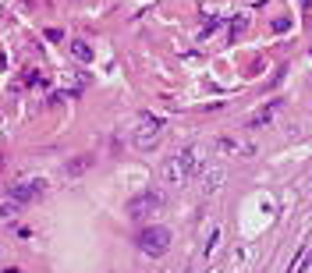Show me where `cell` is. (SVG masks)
I'll list each match as a JSON object with an SVG mask.
<instances>
[{
  "instance_id": "obj_1",
  "label": "cell",
  "mask_w": 312,
  "mask_h": 273,
  "mask_svg": "<svg viewBox=\"0 0 312 273\" xmlns=\"http://www.w3.org/2000/svg\"><path fill=\"white\" fill-rule=\"evenodd\" d=\"M139 249L146 252V256H163L167 249H170V231L167 227H160V224H149V227H142L139 231Z\"/></svg>"
},
{
  "instance_id": "obj_2",
  "label": "cell",
  "mask_w": 312,
  "mask_h": 273,
  "mask_svg": "<svg viewBox=\"0 0 312 273\" xmlns=\"http://www.w3.org/2000/svg\"><path fill=\"white\" fill-rule=\"evenodd\" d=\"M160 206H163V195H160V192H142V195L128 199V216H132V220H146Z\"/></svg>"
},
{
  "instance_id": "obj_4",
  "label": "cell",
  "mask_w": 312,
  "mask_h": 273,
  "mask_svg": "<svg viewBox=\"0 0 312 273\" xmlns=\"http://www.w3.org/2000/svg\"><path fill=\"white\" fill-rule=\"evenodd\" d=\"M71 54H75L78 61H92V50H89L85 39H71Z\"/></svg>"
},
{
  "instance_id": "obj_5",
  "label": "cell",
  "mask_w": 312,
  "mask_h": 273,
  "mask_svg": "<svg viewBox=\"0 0 312 273\" xmlns=\"http://www.w3.org/2000/svg\"><path fill=\"white\" fill-rule=\"evenodd\" d=\"M85 167H89V156H78V160H71V163H68V174H82Z\"/></svg>"
},
{
  "instance_id": "obj_6",
  "label": "cell",
  "mask_w": 312,
  "mask_h": 273,
  "mask_svg": "<svg viewBox=\"0 0 312 273\" xmlns=\"http://www.w3.org/2000/svg\"><path fill=\"white\" fill-rule=\"evenodd\" d=\"M302 7H312V0H302Z\"/></svg>"
},
{
  "instance_id": "obj_3",
  "label": "cell",
  "mask_w": 312,
  "mask_h": 273,
  "mask_svg": "<svg viewBox=\"0 0 312 273\" xmlns=\"http://www.w3.org/2000/svg\"><path fill=\"white\" fill-rule=\"evenodd\" d=\"M46 192V181H18L11 188V203H36Z\"/></svg>"
}]
</instances>
